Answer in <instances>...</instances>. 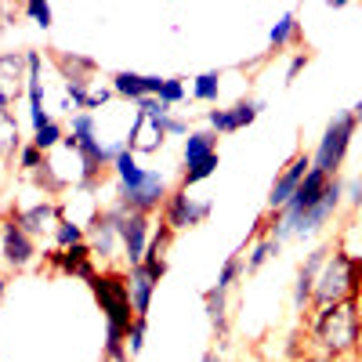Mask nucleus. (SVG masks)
Wrapping results in <instances>:
<instances>
[{"label":"nucleus","mask_w":362,"mask_h":362,"mask_svg":"<svg viewBox=\"0 0 362 362\" xmlns=\"http://www.w3.org/2000/svg\"><path fill=\"white\" fill-rule=\"evenodd\" d=\"M76 243H87V228H83L80 221H73V218H62V221H58V228H54L51 247H54V250H69V247H76Z\"/></svg>","instance_id":"obj_27"},{"label":"nucleus","mask_w":362,"mask_h":362,"mask_svg":"<svg viewBox=\"0 0 362 362\" xmlns=\"http://www.w3.org/2000/svg\"><path fill=\"white\" fill-rule=\"evenodd\" d=\"M0 83H4L11 95H22L25 83V51H0Z\"/></svg>","instance_id":"obj_23"},{"label":"nucleus","mask_w":362,"mask_h":362,"mask_svg":"<svg viewBox=\"0 0 362 362\" xmlns=\"http://www.w3.org/2000/svg\"><path fill=\"white\" fill-rule=\"evenodd\" d=\"M40 76H44V54L25 51V80H40Z\"/></svg>","instance_id":"obj_36"},{"label":"nucleus","mask_w":362,"mask_h":362,"mask_svg":"<svg viewBox=\"0 0 362 362\" xmlns=\"http://www.w3.org/2000/svg\"><path fill=\"white\" fill-rule=\"evenodd\" d=\"M308 334L315 341V348L326 355V358H355L358 355V337H362V305L358 297L351 300H341V305H329V308H319L312 315V326Z\"/></svg>","instance_id":"obj_1"},{"label":"nucleus","mask_w":362,"mask_h":362,"mask_svg":"<svg viewBox=\"0 0 362 362\" xmlns=\"http://www.w3.org/2000/svg\"><path fill=\"white\" fill-rule=\"evenodd\" d=\"M355 127H358V119L351 112H337L334 119L326 124L319 145H315V153H312V170L326 174V177H337L344 156H348V148H351V138H355Z\"/></svg>","instance_id":"obj_4"},{"label":"nucleus","mask_w":362,"mask_h":362,"mask_svg":"<svg viewBox=\"0 0 362 362\" xmlns=\"http://www.w3.org/2000/svg\"><path fill=\"white\" fill-rule=\"evenodd\" d=\"M329 243H322V247H315L308 257H305V264L297 268V283H293V312H300L305 315L308 308H312V290H315V279H319V268H322V261L329 257Z\"/></svg>","instance_id":"obj_16"},{"label":"nucleus","mask_w":362,"mask_h":362,"mask_svg":"<svg viewBox=\"0 0 362 362\" xmlns=\"http://www.w3.org/2000/svg\"><path fill=\"white\" fill-rule=\"evenodd\" d=\"M344 203H348L351 210H362V177L344 181Z\"/></svg>","instance_id":"obj_38"},{"label":"nucleus","mask_w":362,"mask_h":362,"mask_svg":"<svg viewBox=\"0 0 362 362\" xmlns=\"http://www.w3.org/2000/svg\"><path fill=\"white\" fill-rule=\"evenodd\" d=\"M44 257H47V264H51L54 272H62V276H76V279H83L87 286L98 279L95 254H90L87 243H76V247H69V250H54V247H51Z\"/></svg>","instance_id":"obj_12"},{"label":"nucleus","mask_w":362,"mask_h":362,"mask_svg":"<svg viewBox=\"0 0 362 362\" xmlns=\"http://www.w3.org/2000/svg\"><path fill=\"white\" fill-rule=\"evenodd\" d=\"M218 141H221V134H214L210 127H203V131H189V138L181 141V170H192V167H199V163H206V160H214L218 156Z\"/></svg>","instance_id":"obj_19"},{"label":"nucleus","mask_w":362,"mask_h":362,"mask_svg":"<svg viewBox=\"0 0 362 362\" xmlns=\"http://www.w3.org/2000/svg\"><path fill=\"white\" fill-rule=\"evenodd\" d=\"M192 98L196 102H218L221 98V73L218 69H206L192 80Z\"/></svg>","instance_id":"obj_29"},{"label":"nucleus","mask_w":362,"mask_h":362,"mask_svg":"<svg viewBox=\"0 0 362 362\" xmlns=\"http://www.w3.org/2000/svg\"><path fill=\"white\" fill-rule=\"evenodd\" d=\"M15 102V95H11V90L4 87V83H0V112H8V105Z\"/></svg>","instance_id":"obj_41"},{"label":"nucleus","mask_w":362,"mask_h":362,"mask_svg":"<svg viewBox=\"0 0 362 362\" xmlns=\"http://www.w3.org/2000/svg\"><path fill=\"white\" fill-rule=\"evenodd\" d=\"M358 305H362V297H358Z\"/></svg>","instance_id":"obj_48"},{"label":"nucleus","mask_w":362,"mask_h":362,"mask_svg":"<svg viewBox=\"0 0 362 362\" xmlns=\"http://www.w3.org/2000/svg\"><path fill=\"white\" fill-rule=\"evenodd\" d=\"M11 218L22 225L25 235L54 239V228H58V221L66 218V210H62V203H54V199H40L33 206H11Z\"/></svg>","instance_id":"obj_10"},{"label":"nucleus","mask_w":362,"mask_h":362,"mask_svg":"<svg viewBox=\"0 0 362 362\" xmlns=\"http://www.w3.org/2000/svg\"><path fill=\"white\" fill-rule=\"evenodd\" d=\"M341 203H344V181L341 177H329V185H326V192H322V199L308 210L305 218H300V225H297V235L305 239V235H315L322 225H329L334 221V214L341 210Z\"/></svg>","instance_id":"obj_14"},{"label":"nucleus","mask_w":362,"mask_h":362,"mask_svg":"<svg viewBox=\"0 0 362 362\" xmlns=\"http://www.w3.org/2000/svg\"><path fill=\"white\" fill-rule=\"evenodd\" d=\"M293 44H300V22H297L293 11H286L276 25H272V33H268V51L279 54V51H286V47H293Z\"/></svg>","instance_id":"obj_24"},{"label":"nucleus","mask_w":362,"mask_h":362,"mask_svg":"<svg viewBox=\"0 0 362 362\" xmlns=\"http://www.w3.org/2000/svg\"><path fill=\"white\" fill-rule=\"evenodd\" d=\"M134 109H138L141 116H153V119H163V116L174 112V109H167L160 98H141V102H134Z\"/></svg>","instance_id":"obj_35"},{"label":"nucleus","mask_w":362,"mask_h":362,"mask_svg":"<svg viewBox=\"0 0 362 362\" xmlns=\"http://www.w3.org/2000/svg\"><path fill=\"white\" fill-rule=\"evenodd\" d=\"M102 362H131V355H127L124 344H119V348H105L102 351Z\"/></svg>","instance_id":"obj_40"},{"label":"nucleus","mask_w":362,"mask_h":362,"mask_svg":"<svg viewBox=\"0 0 362 362\" xmlns=\"http://www.w3.org/2000/svg\"><path fill=\"white\" fill-rule=\"evenodd\" d=\"M51 62L58 66V73H62V80H66V83L95 80V73H98L95 58H87V54H69V51H54V54H51Z\"/></svg>","instance_id":"obj_21"},{"label":"nucleus","mask_w":362,"mask_h":362,"mask_svg":"<svg viewBox=\"0 0 362 362\" xmlns=\"http://www.w3.org/2000/svg\"><path fill=\"white\" fill-rule=\"evenodd\" d=\"M174 228L170 225H163V218L153 225V235H148V247H145V268H148V276H153L156 283L167 276V250H170V243H174Z\"/></svg>","instance_id":"obj_18"},{"label":"nucleus","mask_w":362,"mask_h":362,"mask_svg":"<svg viewBox=\"0 0 362 362\" xmlns=\"http://www.w3.org/2000/svg\"><path fill=\"white\" fill-rule=\"evenodd\" d=\"M351 297H362V283L355 276V264L334 247L329 257L322 261V268H319V279H315V290H312V308L308 312L341 305V300H351Z\"/></svg>","instance_id":"obj_3"},{"label":"nucleus","mask_w":362,"mask_h":362,"mask_svg":"<svg viewBox=\"0 0 362 362\" xmlns=\"http://www.w3.org/2000/svg\"><path fill=\"white\" fill-rule=\"evenodd\" d=\"M210 210H214V203L210 199H199V196H189V189H170L167 203H163V225H170L174 232H185V228H196L210 218Z\"/></svg>","instance_id":"obj_7"},{"label":"nucleus","mask_w":362,"mask_h":362,"mask_svg":"<svg viewBox=\"0 0 362 362\" xmlns=\"http://www.w3.org/2000/svg\"><path fill=\"white\" fill-rule=\"evenodd\" d=\"M305 66H308V51H297V54L290 58V66H286V83H293Z\"/></svg>","instance_id":"obj_39"},{"label":"nucleus","mask_w":362,"mask_h":362,"mask_svg":"<svg viewBox=\"0 0 362 362\" xmlns=\"http://www.w3.org/2000/svg\"><path fill=\"white\" fill-rule=\"evenodd\" d=\"M37 257H40L37 239L25 235L22 225L11 218V210H8V214L0 218V264H4L8 272H25Z\"/></svg>","instance_id":"obj_6"},{"label":"nucleus","mask_w":362,"mask_h":362,"mask_svg":"<svg viewBox=\"0 0 362 362\" xmlns=\"http://www.w3.org/2000/svg\"><path fill=\"white\" fill-rule=\"evenodd\" d=\"M247 276V257L243 254H228L225 257V264H221V272H218V290H232L239 279H243Z\"/></svg>","instance_id":"obj_30"},{"label":"nucleus","mask_w":362,"mask_h":362,"mask_svg":"<svg viewBox=\"0 0 362 362\" xmlns=\"http://www.w3.org/2000/svg\"><path fill=\"white\" fill-rule=\"evenodd\" d=\"M156 286H160V283L148 276L145 264L127 268V290H131V305H134V315H138V319H148V308H153Z\"/></svg>","instance_id":"obj_20"},{"label":"nucleus","mask_w":362,"mask_h":362,"mask_svg":"<svg viewBox=\"0 0 362 362\" xmlns=\"http://www.w3.org/2000/svg\"><path fill=\"white\" fill-rule=\"evenodd\" d=\"M203 312H206L210 326H214V334L225 341V337H228V322H232V312H228V290H218V286L203 290Z\"/></svg>","instance_id":"obj_22"},{"label":"nucleus","mask_w":362,"mask_h":362,"mask_svg":"<svg viewBox=\"0 0 362 362\" xmlns=\"http://www.w3.org/2000/svg\"><path fill=\"white\" fill-rule=\"evenodd\" d=\"M300 362H334V358H326V355L319 351V355H305V358H300Z\"/></svg>","instance_id":"obj_42"},{"label":"nucleus","mask_w":362,"mask_h":362,"mask_svg":"<svg viewBox=\"0 0 362 362\" xmlns=\"http://www.w3.org/2000/svg\"><path fill=\"white\" fill-rule=\"evenodd\" d=\"M87 247L102 261H112L119 254V232H116V221L109 218L105 206H98V214L87 221Z\"/></svg>","instance_id":"obj_17"},{"label":"nucleus","mask_w":362,"mask_h":362,"mask_svg":"<svg viewBox=\"0 0 362 362\" xmlns=\"http://www.w3.org/2000/svg\"><path fill=\"white\" fill-rule=\"evenodd\" d=\"M90 293L105 315V348H127V329L138 319L127 290V268H102L98 279L90 283Z\"/></svg>","instance_id":"obj_2"},{"label":"nucleus","mask_w":362,"mask_h":362,"mask_svg":"<svg viewBox=\"0 0 362 362\" xmlns=\"http://www.w3.org/2000/svg\"><path fill=\"white\" fill-rule=\"evenodd\" d=\"M167 196H170V185H167V177H163L160 170H145V181H141V185H138L134 192H124V196H116L112 203H119V206L134 210V214H145V218H153L156 210H163Z\"/></svg>","instance_id":"obj_9"},{"label":"nucleus","mask_w":362,"mask_h":362,"mask_svg":"<svg viewBox=\"0 0 362 362\" xmlns=\"http://www.w3.org/2000/svg\"><path fill=\"white\" fill-rule=\"evenodd\" d=\"M66 134H69V127H66V124H58V119H51V124H47V127H40V131H33V138H29V141H33V145L40 148V153H44V156H51V153H54V148H62V141H66Z\"/></svg>","instance_id":"obj_26"},{"label":"nucleus","mask_w":362,"mask_h":362,"mask_svg":"<svg viewBox=\"0 0 362 362\" xmlns=\"http://www.w3.org/2000/svg\"><path fill=\"white\" fill-rule=\"evenodd\" d=\"M308 170H312V156L308 153H293L286 160V167L276 174V181H272V189H268V214H276V210H283L293 199V192L305 185Z\"/></svg>","instance_id":"obj_8"},{"label":"nucleus","mask_w":362,"mask_h":362,"mask_svg":"<svg viewBox=\"0 0 362 362\" xmlns=\"http://www.w3.org/2000/svg\"><path fill=\"white\" fill-rule=\"evenodd\" d=\"M261 102H254V98H239L235 105H228V109H206V127L214 131V134H235V131H243V127H250L254 119L261 116Z\"/></svg>","instance_id":"obj_13"},{"label":"nucleus","mask_w":362,"mask_h":362,"mask_svg":"<svg viewBox=\"0 0 362 362\" xmlns=\"http://www.w3.org/2000/svg\"><path fill=\"white\" fill-rule=\"evenodd\" d=\"M167 119V116H163ZM163 119H153V116H141L134 112L131 127H127V148L134 156H153L167 145V131H163Z\"/></svg>","instance_id":"obj_15"},{"label":"nucleus","mask_w":362,"mask_h":362,"mask_svg":"<svg viewBox=\"0 0 362 362\" xmlns=\"http://www.w3.org/2000/svg\"><path fill=\"white\" fill-rule=\"evenodd\" d=\"M160 102H163L167 109H174V105L185 102V80H181V76H167V80H163V90H160Z\"/></svg>","instance_id":"obj_33"},{"label":"nucleus","mask_w":362,"mask_h":362,"mask_svg":"<svg viewBox=\"0 0 362 362\" xmlns=\"http://www.w3.org/2000/svg\"><path fill=\"white\" fill-rule=\"evenodd\" d=\"M44 160H47V156L40 153V148H37L33 141H25V145H22V153L15 156L18 170H25V174H33V170H40V167H44Z\"/></svg>","instance_id":"obj_32"},{"label":"nucleus","mask_w":362,"mask_h":362,"mask_svg":"<svg viewBox=\"0 0 362 362\" xmlns=\"http://www.w3.org/2000/svg\"><path fill=\"white\" fill-rule=\"evenodd\" d=\"M22 131H18V119L11 116V109L8 112H0V160H11V156H18L22 153Z\"/></svg>","instance_id":"obj_25"},{"label":"nucleus","mask_w":362,"mask_h":362,"mask_svg":"<svg viewBox=\"0 0 362 362\" xmlns=\"http://www.w3.org/2000/svg\"><path fill=\"white\" fill-rule=\"evenodd\" d=\"M351 116H355V119H358V124H362V98H358V105L351 109Z\"/></svg>","instance_id":"obj_45"},{"label":"nucleus","mask_w":362,"mask_h":362,"mask_svg":"<svg viewBox=\"0 0 362 362\" xmlns=\"http://www.w3.org/2000/svg\"><path fill=\"white\" fill-rule=\"evenodd\" d=\"M22 15L29 22H37L40 29H51V22H54V11H51V4H44V0H29V4H22Z\"/></svg>","instance_id":"obj_31"},{"label":"nucleus","mask_w":362,"mask_h":362,"mask_svg":"<svg viewBox=\"0 0 362 362\" xmlns=\"http://www.w3.org/2000/svg\"><path fill=\"white\" fill-rule=\"evenodd\" d=\"M109 218L116 221V232H119V254H124L127 268L141 264L145 261V247H148V235H153V218L145 214H134V210L119 206V203H109Z\"/></svg>","instance_id":"obj_5"},{"label":"nucleus","mask_w":362,"mask_h":362,"mask_svg":"<svg viewBox=\"0 0 362 362\" xmlns=\"http://www.w3.org/2000/svg\"><path fill=\"white\" fill-rule=\"evenodd\" d=\"M145 337H148V319H134V322H131V329H127V355H131V358H134V355H141Z\"/></svg>","instance_id":"obj_34"},{"label":"nucleus","mask_w":362,"mask_h":362,"mask_svg":"<svg viewBox=\"0 0 362 362\" xmlns=\"http://www.w3.org/2000/svg\"><path fill=\"white\" fill-rule=\"evenodd\" d=\"M163 131H167V138H181V141L189 138V124H185L181 116H174V112L163 119Z\"/></svg>","instance_id":"obj_37"},{"label":"nucleus","mask_w":362,"mask_h":362,"mask_svg":"<svg viewBox=\"0 0 362 362\" xmlns=\"http://www.w3.org/2000/svg\"><path fill=\"white\" fill-rule=\"evenodd\" d=\"M163 80L167 76H148V73H134V69H116L109 76V87H112V95L116 98H124V102H141V98H160V90H163Z\"/></svg>","instance_id":"obj_11"},{"label":"nucleus","mask_w":362,"mask_h":362,"mask_svg":"<svg viewBox=\"0 0 362 362\" xmlns=\"http://www.w3.org/2000/svg\"><path fill=\"white\" fill-rule=\"evenodd\" d=\"M203 362H221V355H218V351H206V355H203Z\"/></svg>","instance_id":"obj_43"},{"label":"nucleus","mask_w":362,"mask_h":362,"mask_svg":"<svg viewBox=\"0 0 362 362\" xmlns=\"http://www.w3.org/2000/svg\"><path fill=\"white\" fill-rule=\"evenodd\" d=\"M4 167H8V160H0V177H4Z\"/></svg>","instance_id":"obj_47"},{"label":"nucleus","mask_w":362,"mask_h":362,"mask_svg":"<svg viewBox=\"0 0 362 362\" xmlns=\"http://www.w3.org/2000/svg\"><path fill=\"white\" fill-rule=\"evenodd\" d=\"M279 247H283V243H279L276 235H261L257 243L250 247V254H247V272H250V276H254V272H261L272 257H276V254H279Z\"/></svg>","instance_id":"obj_28"},{"label":"nucleus","mask_w":362,"mask_h":362,"mask_svg":"<svg viewBox=\"0 0 362 362\" xmlns=\"http://www.w3.org/2000/svg\"><path fill=\"white\" fill-rule=\"evenodd\" d=\"M4 293H8V276H0V300H4Z\"/></svg>","instance_id":"obj_44"},{"label":"nucleus","mask_w":362,"mask_h":362,"mask_svg":"<svg viewBox=\"0 0 362 362\" xmlns=\"http://www.w3.org/2000/svg\"><path fill=\"white\" fill-rule=\"evenodd\" d=\"M8 15V4H0V18H4ZM0 25H4V22H0Z\"/></svg>","instance_id":"obj_46"}]
</instances>
